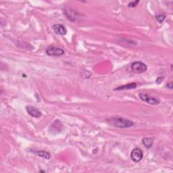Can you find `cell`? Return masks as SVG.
Masks as SVG:
<instances>
[{"label":"cell","instance_id":"14","mask_svg":"<svg viewBox=\"0 0 173 173\" xmlns=\"http://www.w3.org/2000/svg\"><path fill=\"white\" fill-rule=\"evenodd\" d=\"M163 79H164V77H158V79H156V82L158 84H160V82H161V81H162Z\"/></svg>","mask_w":173,"mask_h":173},{"label":"cell","instance_id":"5","mask_svg":"<svg viewBox=\"0 0 173 173\" xmlns=\"http://www.w3.org/2000/svg\"><path fill=\"white\" fill-rule=\"evenodd\" d=\"M139 97L141 100H143L145 102H147V103L149 104L158 105L160 104V101L158 100V99L154 98V97H150L147 94H146V93H140Z\"/></svg>","mask_w":173,"mask_h":173},{"label":"cell","instance_id":"11","mask_svg":"<svg viewBox=\"0 0 173 173\" xmlns=\"http://www.w3.org/2000/svg\"><path fill=\"white\" fill-rule=\"evenodd\" d=\"M66 17L68 18L71 21H74L75 19H76V17H75L74 14V12L71 10H66Z\"/></svg>","mask_w":173,"mask_h":173},{"label":"cell","instance_id":"10","mask_svg":"<svg viewBox=\"0 0 173 173\" xmlns=\"http://www.w3.org/2000/svg\"><path fill=\"white\" fill-rule=\"evenodd\" d=\"M142 143L143 145H144L146 148L150 149V148L152 147V146L153 145V139L150 137H145L142 139Z\"/></svg>","mask_w":173,"mask_h":173},{"label":"cell","instance_id":"6","mask_svg":"<svg viewBox=\"0 0 173 173\" xmlns=\"http://www.w3.org/2000/svg\"><path fill=\"white\" fill-rule=\"evenodd\" d=\"M52 29L55 34L59 35H65L67 33L66 28L62 24H55L52 26Z\"/></svg>","mask_w":173,"mask_h":173},{"label":"cell","instance_id":"8","mask_svg":"<svg viewBox=\"0 0 173 173\" xmlns=\"http://www.w3.org/2000/svg\"><path fill=\"white\" fill-rule=\"evenodd\" d=\"M137 87V83L135 82H132V83L126 84L125 85H122L117 88L114 89V91H123V90H129V89H133Z\"/></svg>","mask_w":173,"mask_h":173},{"label":"cell","instance_id":"7","mask_svg":"<svg viewBox=\"0 0 173 173\" xmlns=\"http://www.w3.org/2000/svg\"><path fill=\"white\" fill-rule=\"evenodd\" d=\"M26 111L28 113L29 115H31V116L35 117V118H39L41 116V112L37 108H36L35 107L31 106H28L26 107Z\"/></svg>","mask_w":173,"mask_h":173},{"label":"cell","instance_id":"12","mask_svg":"<svg viewBox=\"0 0 173 173\" xmlns=\"http://www.w3.org/2000/svg\"><path fill=\"white\" fill-rule=\"evenodd\" d=\"M155 18H156V20L158 23H162L165 20L166 16L164 15H163V14H158V15H157L156 17H155Z\"/></svg>","mask_w":173,"mask_h":173},{"label":"cell","instance_id":"13","mask_svg":"<svg viewBox=\"0 0 173 173\" xmlns=\"http://www.w3.org/2000/svg\"><path fill=\"white\" fill-rule=\"evenodd\" d=\"M139 3V1H131L128 4L129 8H135V6H137V5Z\"/></svg>","mask_w":173,"mask_h":173},{"label":"cell","instance_id":"15","mask_svg":"<svg viewBox=\"0 0 173 173\" xmlns=\"http://www.w3.org/2000/svg\"><path fill=\"white\" fill-rule=\"evenodd\" d=\"M167 87H169L170 89H172V82H170V83H168L167 84Z\"/></svg>","mask_w":173,"mask_h":173},{"label":"cell","instance_id":"2","mask_svg":"<svg viewBox=\"0 0 173 173\" xmlns=\"http://www.w3.org/2000/svg\"><path fill=\"white\" fill-rule=\"evenodd\" d=\"M131 69L133 72L141 74L147 70V66L141 62H135L131 64Z\"/></svg>","mask_w":173,"mask_h":173},{"label":"cell","instance_id":"4","mask_svg":"<svg viewBox=\"0 0 173 173\" xmlns=\"http://www.w3.org/2000/svg\"><path fill=\"white\" fill-rule=\"evenodd\" d=\"M143 157V153L139 148H135L133 150L131 153V158L134 162H140Z\"/></svg>","mask_w":173,"mask_h":173},{"label":"cell","instance_id":"9","mask_svg":"<svg viewBox=\"0 0 173 173\" xmlns=\"http://www.w3.org/2000/svg\"><path fill=\"white\" fill-rule=\"evenodd\" d=\"M33 153L36 155H38V156L44 158V159L46 160H49L51 158L50 153L47 152H45V151H35V152H33Z\"/></svg>","mask_w":173,"mask_h":173},{"label":"cell","instance_id":"3","mask_svg":"<svg viewBox=\"0 0 173 173\" xmlns=\"http://www.w3.org/2000/svg\"><path fill=\"white\" fill-rule=\"evenodd\" d=\"M64 51L62 49L55 47H51L47 49L46 50V53L50 56H54L58 57L64 54Z\"/></svg>","mask_w":173,"mask_h":173},{"label":"cell","instance_id":"1","mask_svg":"<svg viewBox=\"0 0 173 173\" xmlns=\"http://www.w3.org/2000/svg\"><path fill=\"white\" fill-rule=\"evenodd\" d=\"M109 125L114 126L116 128H126L133 126L134 123L133 121L128 120L127 118H120V117H112L109 118L106 120Z\"/></svg>","mask_w":173,"mask_h":173}]
</instances>
